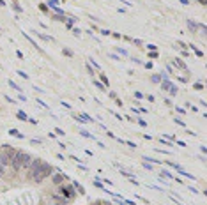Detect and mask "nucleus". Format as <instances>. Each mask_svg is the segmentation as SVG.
<instances>
[{"label":"nucleus","mask_w":207,"mask_h":205,"mask_svg":"<svg viewBox=\"0 0 207 205\" xmlns=\"http://www.w3.org/2000/svg\"><path fill=\"white\" fill-rule=\"evenodd\" d=\"M14 154H16V150H12V149H5V150L0 154V165L4 166V168H5L7 165H11V161H12Z\"/></svg>","instance_id":"3"},{"label":"nucleus","mask_w":207,"mask_h":205,"mask_svg":"<svg viewBox=\"0 0 207 205\" xmlns=\"http://www.w3.org/2000/svg\"><path fill=\"white\" fill-rule=\"evenodd\" d=\"M18 118H20V120H29V117H27L23 111H18Z\"/></svg>","instance_id":"7"},{"label":"nucleus","mask_w":207,"mask_h":205,"mask_svg":"<svg viewBox=\"0 0 207 205\" xmlns=\"http://www.w3.org/2000/svg\"><path fill=\"white\" fill-rule=\"evenodd\" d=\"M30 163H32V157L29 154H25V152H16L14 157H12V161H11V165L14 170H21V168H29Z\"/></svg>","instance_id":"2"},{"label":"nucleus","mask_w":207,"mask_h":205,"mask_svg":"<svg viewBox=\"0 0 207 205\" xmlns=\"http://www.w3.org/2000/svg\"><path fill=\"white\" fill-rule=\"evenodd\" d=\"M161 88H165V90H170L172 94H175V92H177V90H175V87H174V85H172L168 80H163V85H161Z\"/></svg>","instance_id":"5"},{"label":"nucleus","mask_w":207,"mask_h":205,"mask_svg":"<svg viewBox=\"0 0 207 205\" xmlns=\"http://www.w3.org/2000/svg\"><path fill=\"white\" fill-rule=\"evenodd\" d=\"M94 85H96L98 88H101V90H106V88H105V85H103V83H99V81H94Z\"/></svg>","instance_id":"8"},{"label":"nucleus","mask_w":207,"mask_h":205,"mask_svg":"<svg viewBox=\"0 0 207 205\" xmlns=\"http://www.w3.org/2000/svg\"><path fill=\"white\" fill-rule=\"evenodd\" d=\"M101 205H112V203H108V202H103V203H101Z\"/></svg>","instance_id":"12"},{"label":"nucleus","mask_w":207,"mask_h":205,"mask_svg":"<svg viewBox=\"0 0 207 205\" xmlns=\"http://www.w3.org/2000/svg\"><path fill=\"white\" fill-rule=\"evenodd\" d=\"M2 175H4V166L0 165V177H2Z\"/></svg>","instance_id":"11"},{"label":"nucleus","mask_w":207,"mask_h":205,"mask_svg":"<svg viewBox=\"0 0 207 205\" xmlns=\"http://www.w3.org/2000/svg\"><path fill=\"white\" fill-rule=\"evenodd\" d=\"M60 193H62V196H64L66 200H67V198H73V195H74L73 189H69L67 186H60Z\"/></svg>","instance_id":"4"},{"label":"nucleus","mask_w":207,"mask_h":205,"mask_svg":"<svg viewBox=\"0 0 207 205\" xmlns=\"http://www.w3.org/2000/svg\"><path fill=\"white\" fill-rule=\"evenodd\" d=\"M30 177L36 180V182H41L44 177H48V175H51V166H48V165H44L41 159H32V163H30Z\"/></svg>","instance_id":"1"},{"label":"nucleus","mask_w":207,"mask_h":205,"mask_svg":"<svg viewBox=\"0 0 207 205\" xmlns=\"http://www.w3.org/2000/svg\"><path fill=\"white\" fill-rule=\"evenodd\" d=\"M101 80H103V83L108 87V80H106V76H105V74H101Z\"/></svg>","instance_id":"10"},{"label":"nucleus","mask_w":207,"mask_h":205,"mask_svg":"<svg viewBox=\"0 0 207 205\" xmlns=\"http://www.w3.org/2000/svg\"><path fill=\"white\" fill-rule=\"evenodd\" d=\"M60 180H62V175H55V177H53V182H57V184H59Z\"/></svg>","instance_id":"9"},{"label":"nucleus","mask_w":207,"mask_h":205,"mask_svg":"<svg viewBox=\"0 0 207 205\" xmlns=\"http://www.w3.org/2000/svg\"><path fill=\"white\" fill-rule=\"evenodd\" d=\"M7 83H9V85H11V87H12V88H14V90H18V92H21V88L18 87V85H16V83H14V81H11V80H9V81H7Z\"/></svg>","instance_id":"6"}]
</instances>
